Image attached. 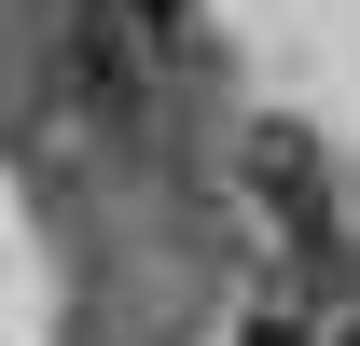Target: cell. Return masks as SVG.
I'll list each match as a JSON object with an SVG mask.
<instances>
[{
  "label": "cell",
  "instance_id": "obj_1",
  "mask_svg": "<svg viewBox=\"0 0 360 346\" xmlns=\"http://www.w3.org/2000/svg\"><path fill=\"white\" fill-rule=\"evenodd\" d=\"M236 346H319V333L291 319V305H250V319H236Z\"/></svg>",
  "mask_w": 360,
  "mask_h": 346
},
{
  "label": "cell",
  "instance_id": "obj_2",
  "mask_svg": "<svg viewBox=\"0 0 360 346\" xmlns=\"http://www.w3.org/2000/svg\"><path fill=\"white\" fill-rule=\"evenodd\" d=\"M333 346H360V319H347V333H333Z\"/></svg>",
  "mask_w": 360,
  "mask_h": 346
},
{
  "label": "cell",
  "instance_id": "obj_3",
  "mask_svg": "<svg viewBox=\"0 0 360 346\" xmlns=\"http://www.w3.org/2000/svg\"><path fill=\"white\" fill-rule=\"evenodd\" d=\"M153 14H167V0H153Z\"/></svg>",
  "mask_w": 360,
  "mask_h": 346
}]
</instances>
